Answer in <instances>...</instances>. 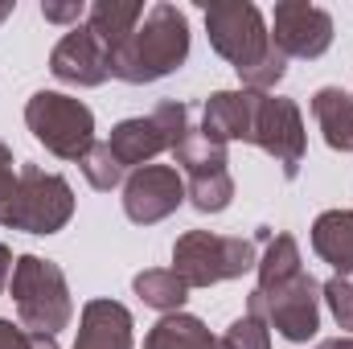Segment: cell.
<instances>
[{"label": "cell", "mask_w": 353, "mask_h": 349, "mask_svg": "<svg viewBox=\"0 0 353 349\" xmlns=\"http://www.w3.org/2000/svg\"><path fill=\"white\" fill-rule=\"evenodd\" d=\"M132 288H136V296L148 304V308H157V312H181V304H185V296H189V283L176 275L173 267H152V271H140L136 279H132Z\"/></svg>", "instance_id": "d6986e66"}, {"label": "cell", "mask_w": 353, "mask_h": 349, "mask_svg": "<svg viewBox=\"0 0 353 349\" xmlns=\"http://www.w3.org/2000/svg\"><path fill=\"white\" fill-rule=\"evenodd\" d=\"M12 251H8V247H0V292H4V288H8V279H12Z\"/></svg>", "instance_id": "f1b7e54d"}, {"label": "cell", "mask_w": 353, "mask_h": 349, "mask_svg": "<svg viewBox=\"0 0 353 349\" xmlns=\"http://www.w3.org/2000/svg\"><path fill=\"white\" fill-rule=\"evenodd\" d=\"M144 349H222V341L189 312H169L152 325L144 337Z\"/></svg>", "instance_id": "ac0fdd59"}, {"label": "cell", "mask_w": 353, "mask_h": 349, "mask_svg": "<svg viewBox=\"0 0 353 349\" xmlns=\"http://www.w3.org/2000/svg\"><path fill=\"white\" fill-rule=\"evenodd\" d=\"M185 201V181L169 165H144L123 181V214L136 226H152L176 214V206Z\"/></svg>", "instance_id": "8fae6325"}, {"label": "cell", "mask_w": 353, "mask_h": 349, "mask_svg": "<svg viewBox=\"0 0 353 349\" xmlns=\"http://www.w3.org/2000/svg\"><path fill=\"white\" fill-rule=\"evenodd\" d=\"M50 70L54 79L62 83H74V87H99L111 79V62H107V50L103 41L90 33L87 25H74L50 54Z\"/></svg>", "instance_id": "7c38bea8"}, {"label": "cell", "mask_w": 353, "mask_h": 349, "mask_svg": "<svg viewBox=\"0 0 353 349\" xmlns=\"http://www.w3.org/2000/svg\"><path fill=\"white\" fill-rule=\"evenodd\" d=\"M321 296L329 300V312H333V321L353 333V283L350 279H341V275H333L329 283H321Z\"/></svg>", "instance_id": "d4e9b609"}, {"label": "cell", "mask_w": 353, "mask_h": 349, "mask_svg": "<svg viewBox=\"0 0 353 349\" xmlns=\"http://www.w3.org/2000/svg\"><path fill=\"white\" fill-rule=\"evenodd\" d=\"M12 304H17V317L29 333H46V337H58L70 317H74V304H70V288H66V275L62 267L41 255H21L12 263Z\"/></svg>", "instance_id": "7a4b0ae2"}, {"label": "cell", "mask_w": 353, "mask_h": 349, "mask_svg": "<svg viewBox=\"0 0 353 349\" xmlns=\"http://www.w3.org/2000/svg\"><path fill=\"white\" fill-rule=\"evenodd\" d=\"M140 21H144V4H136V0H99L87 12V29L103 41L107 58L136 33Z\"/></svg>", "instance_id": "2e32d148"}, {"label": "cell", "mask_w": 353, "mask_h": 349, "mask_svg": "<svg viewBox=\"0 0 353 349\" xmlns=\"http://www.w3.org/2000/svg\"><path fill=\"white\" fill-rule=\"evenodd\" d=\"M205 29H210V46L239 74L255 70L267 54L275 50L263 12L251 0H218V4H205Z\"/></svg>", "instance_id": "8992f818"}, {"label": "cell", "mask_w": 353, "mask_h": 349, "mask_svg": "<svg viewBox=\"0 0 353 349\" xmlns=\"http://www.w3.org/2000/svg\"><path fill=\"white\" fill-rule=\"evenodd\" d=\"M189 58V21L173 4H152L144 12V21L136 25V33L107 58L111 62V79L123 83H157L165 74H173L176 66Z\"/></svg>", "instance_id": "6da1fadb"}, {"label": "cell", "mask_w": 353, "mask_h": 349, "mask_svg": "<svg viewBox=\"0 0 353 349\" xmlns=\"http://www.w3.org/2000/svg\"><path fill=\"white\" fill-rule=\"evenodd\" d=\"M12 189H17V169H12V148L0 140V214L4 206L12 201Z\"/></svg>", "instance_id": "484cf974"}, {"label": "cell", "mask_w": 353, "mask_h": 349, "mask_svg": "<svg viewBox=\"0 0 353 349\" xmlns=\"http://www.w3.org/2000/svg\"><path fill=\"white\" fill-rule=\"evenodd\" d=\"M79 169L83 177L90 181V189H99V193H107V189H115L119 181H123V165L115 161V152H111V144H90L87 157L79 161Z\"/></svg>", "instance_id": "603a6c76"}, {"label": "cell", "mask_w": 353, "mask_h": 349, "mask_svg": "<svg viewBox=\"0 0 353 349\" xmlns=\"http://www.w3.org/2000/svg\"><path fill=\"white\" fill-rule=\"evenodd\" d=\"M176 165L185 169L189 177H201V173H222L226 169V144L210 140L201 128H189L181 136V144L173 148Z\"/></svg>", "instance_id": "ffe728a7"}, {"label": "cell", "mask_w": 353, "mask_h": 349, "mask_svg": "<svg viewBox=\"0 0 353 349\" xmlns=\"http://www.w3.org/2000/svg\"><path fill=\"white\" fill-rule=\"evenodd\" d=\"M312 251L341 279L353 275V210H325L312 222Z\"/></svg>", "instance_id": "9a60e30c"}, {"label": "cell", "mask_w": 353, "mask_h": 349, "mask_svg": "<svg viewBox=\"0 0 353 349\" xmlns=\"http://www.w3.org/2000/svg\"><path fill=\"white\" fill-rule=\"evenodd\" d=\"M189 132V107L185 103H157L152 115H140V119H123L111 128V152L123 169H144L152 157L161 152H173L181 144V136Z\"/></svg>", "instance_id": "ba28073f"}, {"label": "cell", "mask_w": 353, "mask_h": 349, "mask_svg": "<svg viewBox=\"0 0 353 349\" xmlns=\"http://www.w3.org/2000/svg\"><path fill=\"white\" fill-rule=\"evenodd\" d=\"M255 111H259V90H218L205 99V123L201 132L218 144L243 140L251 144L255 132Z\"/></svg>", "instance_id": "4fadbf2b"}, {"label": "cell", "mask_w": 353, "mask_h": 349, "mask_svg": "<svg viewBox=\"0 0 353 349\" xmlns=\"http://www.w3.org/2000/svg\"><path fill=\"white\" fill-rule=\"evenodd\" d=\"M271 46L283 58H321L333 46V17L308 0H283L271 12Z\"/></svg>", "instance_id": "30bf717a"}, {"label": "cell", "mask_w": 353, "mask_h": 349, "mask_svg": "<svg viewBox=\"0 0 353 349\" xmlns=\"http://www.w3.org/2000/svg\"><path fill=\"white\" fill-rule=\"evenodd\" d=\"M222 349H271V329H267V321L251 317V312L239 317V321L226 329Z\"/></svg>", "instance_id": "cb8c5ba5"}, {"label": "cell", "mask_w": 353, "mask_h": 349, "mask_svg": "<svg viewBox=\"0 0 353 349\" xmlns=\"http://www.w3.org/2000/svg\"><path fill=\"white\" fill-rule=\"evenodd\" d=\"M25 123L29 132L62 161H83L94 144V115L87 103L58 94V90H37L25 103Z\"/></svg>", "instance_id": "5b68a950"}, {"label": "cell", "mask_w": 353, "mask_h": 349, "mask_svg": "<svg viewBox=\"0 0 353 349\" xmlns=\"http://www.w3.org/2000/svg\"><path fill=\"white\" fill-rule=\"evenodd\" d=\"M304 263H300V247L292 235H275L267 243L263 259H259V288H271V283H283L292 275H300Z\"/></svg>", "instance_id": "44dd1931"}, {"label": "cell", "mask_w": 353, "mask_h": 349, "mask_svg": "<svg viewBox=\"0 0 353 349\" xmlns=\"http://www.w3.org/2000/svg\"><path fill=\"white\" fill-rule=\"evenodd\" d=\"M251 144H259L263 152H271L275 165L283 169V177H296L300 173V161H304V148H308L300 107L292 99H279V94H259Z\"/></svg>", "instance_id": "9c48e42d"}, {"label": "cell", "mask_w": 353, "mask_h": 349, "mask_svg": "<svg viewBox=\"0 0 353 349\" xmlns=\"http://www.w3.org/2000/svg\"><path fill=\"white\" fill-rule=\"evenodd\" d=\"M259 267L251 239H226L210 230H185L173 243V271L189 288H210L222 279H234L243 271Z\"/></svg>", "instance_id": "277c9868"}, {"label": "cell", "mask_w": 353, "mask_h": 349, "mask_svg": "<svg viewBox=\"0 0 353 349\" xmlns=\"http://www.w3.org/2000/svg\"><path fill=\"white\" fill-rule=\"evenodd\" d=\"M185 197L193 201V210L201 214H222L234 197V181H230V169L222 173H201V177H189L185 185Z\"/></svg>", "instance_id": "7402d4cb"}, {"label": "cell", "mask_w": 353, "mask_h": 349, "mask_svg": "<svg viewBox=\"0 0 353 349\" xmlns=\"http://www.w3.org/2000/svg\"><path fill=\"white\" fill-rule=\"evenodd\" d=\"M74 349H132V312L115 300H90Z\"/></svg>", "instance_id": "5bb4252c"}, {"label": "cell", "mask_w": 353, "mask_h": 349, "mask_svg": "<svg viewBox=\"0 0 353 349\" xmlns=\"http://www.w3.org/2000/svg\"><path fill=\"white\" fill-rule=\"evenodd\" d=\"M316 349H353V337H333V341H321Z\"/></svg>", "instance_id": "f546056e"}, {"label": "cell", "mask_w": 353, "mask_h": 349, "mask_svg": "<svg viewBox=\"0 0 353 349\" xmlns=\"http://www.w3.org/2000/svg\"><path fill=\"white\" fill-rule=\"evenodd\" d=\"M4 17H12V4H0V21H4Z\"/></svg>", "instance_id": "4dcf8cb0"}, {"label": "cell", "mask_w": 353, "mask_h": 349, "mask_svg": "<svg viewBox=\"0 0 353 349\" xmlns=\"http://www.w3.org/2000/svg\"><path fill=\"white\" fill-rule=\"evenodd\" d=\"M0 349H33V333L17 329L12 321H0Z\"/></svg>", "instance_id": "83f0119b"}, {"label": "cell", "mask_w": 353, "mask_h": 349, "mask_svg": "<svg viewBox=\"0 0 353 349\" xmlns=\"http://www.w3.org/2000/svg\"><path fill=\"white\" fill-rule=\"evenodd\" d=\"M312 115L325 132V144L337 152H353V99L341 87H321L312 94Z\"/></svg>", "instance_id": "e0dca14e"}, {"label": "cell", "mask_w": 353, "mask_h": 349, "mask_svg": "<svg viewBox=\"0 0 353 349\" xmlns=\"http://www.w3.org/2000/svg\"><path fill=\"white\" fill-rule=\"evenodd\" d=\"M41 17L58 21V25H79L83 21V4L79 0H70V4H41Z\"/></svg>", "instance_id": "4316f807"}, {"label": "cell", "mask_w": 353, "mask_h": 349, "mask_svg": "<svg viewBox=\"0 0 353 349\" xmlns=\"http://www.w3.org/2000/svg\"><path fill=\"white\" fill-rule=\"evenodd\" d=\"M74 214V189L58 173H46L41 165H21L12 201L0 214V226L25 230V235H58Z\"/></svg>", "instance_id": "3957f363"}, {"label": "cell", "mask_w": 353, "mask_h": 349, "mask_svg": "<svg viewBox=\"0 0 353 349\" xmlns=\"http://www.w3.org/2000/svg\"><path fill=\"white\" fill-rule=\"evenodd\" d=\"M247 312L279 329V337L288 341H308L321 329V283L308 271H300L283 283L255 288L247 300Z\"/></svg>", "instance_id": "52a82bcc"}]
</instances>
